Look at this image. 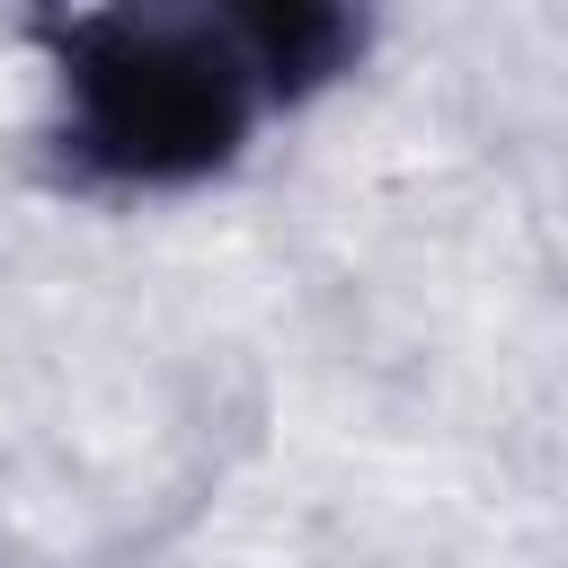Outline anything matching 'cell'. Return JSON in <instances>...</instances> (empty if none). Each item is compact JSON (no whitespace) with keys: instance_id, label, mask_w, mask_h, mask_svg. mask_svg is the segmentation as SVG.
<instances>
[{"instance_id":"2","label":"cell","mask_w":568,"mask_h":568,"mask_svg":"<svg viewBox=\"0 0 568 568\" xmlns=\"http://www.w3.org/2000/svg\"><path fill=\"white\" fill-rule=\"evenodd\" d=\"M240 18V44L266 80V98H311L320 80H337L364 44V18L346 9H320V0H257V9H231Z\"/></svg>"},{"instance_id":"1","label":"cell","mask_w":568,"mask_h":568,"mask_svg":"<svg viewBox=\"0 0 568 568\" xmlns=\"http://www.w3.org/2000/svg\"><path fill=\"white\" fill-rule=\"evenodd\" d=\"M62 71V151L98 186H186L240 160L266 80L231 9H71L36 18Z\"/></svg>"}]
</instances>
